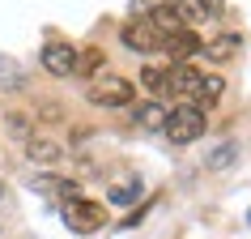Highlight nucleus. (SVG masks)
Segmentation results:
<instances>
[{
    "label": "nucleus",
    "mask_w": 251,
    "mask_h": 239,
    "mask_svg": "<svg viewBox=\"0 0 251 239\" xmlns=\"http://www.w3.org/2000/svg\"><path fill=\"white\" fill-rule=\"evenodd\" d=\"M85 98H90L94 107H128L136 98V86L128 77H115V73H98V77H90V86H85Z\"/></svg>",
    "instance_id": "obj_1"
},
{
    "label": "nucleus",
    "mask_w": 251,
    "mask_h": 239,
    "mask_svg": "<svg viewBox=\"0 0 251 239\" xmlns=\"http://www.w3.org/2000/svg\"><path fill=\"white\" fill-rule=\"evenodd\" d=\"M204 128H209V120H204L200 107H175V111H166V128L162 133L171 137L175 146H192V141L204 137Z\"/></svg>",
    "instance_id": "obj_2"
},
{
    "label": "nucleus",
    "mask_w": 251,
    "mask_h": 239,
    "mask_svg": "<svg viewBox=\"0 0 251 239\" xmlns=\"http://www.w3.org/2000/svg\"><path fill=\"white\" fill-rule=\"evenodd\" d=\"M60 213H64V226H68V231H77V235H94V231H102V226H106V205H102V201L77 197V201H68Z\"/></svg>",
    "instance_id": "obj_3"
},
{
    "label": "nucleus",
    "mask_w": 251,
    "mask_h": 239,
    "mask_svg": "<svg viewBox=\"0 0 251 239\" xmlns=\"http://www.w3.org/2000/svg\"><path fill=\"white\" fill-rule=\"evenodd\" d=\"M200 68H192V64H175V68H166V94H175L179 98V107H196V90H200Z\"/></svg>",
    "instance_id": "obj_4"
},
{
    "label": "nucleus",
    "mask_w": 251,
    "mask_h": 239,
    "mask_svg": "<svg viewBox=\"0 0 251 239\" xmlns=\"http://www.w3.org/2000/svg\"><path fill=\"white\" fill-rule=\"evenodd\" d=\"M119 39H124V47H128V52H162V34L153 26H149L145 17H128V22H124V26H119Z\"/></svg>",
    "instance_id": "obj_5"
},
{
    "label": "nucleus",
    "mask_w": 251,
    "mask_h": 239,
    "mask_svg": "<svg viewBox=\"0 0 251 239\" xmlns=\"http://www.w3.org/2000/svg\"><path fill=\"white\" fill-rule=\"evenodd\" d=\"M39 60H43V68L51 77H73L77 73V47L73 43H47L39 52Z\"/></svg>",
    "instance_id": "obj_6"
},
{
    "label": "nucleus",
    "mask_w": 251,
    "mask_h": 239,
    "mask_svg": "<svg viewBox=\"0 0 251 239\" xmlns=\"http://www.w3.org/2000/svg\"><path fill=\"white\" fill-rule=\"evenodd\" d=\"M200 47H204V43H200L196 30H179V34H171V39H162V52L171 56V64H192V60L200 56Z\"/></svg>",
    "instance_id": "obj_7"
},
{
    "label": "nucleus",
    "mask_w": 251,
    "mask_h": 239,
    "mask_svg": "<svg viewBox=\"0 0 251 239\" xmlns=\"http://www.w3.org/2000/svg\"><path fill=\"white\" fill-rule=\"evenodd\" d=\"M34 192H39V197H47V201H55V205H60V209H64L68 201H77L81 192H77V184H73V179H60V175H39V179H34Z\"/></svg>",
    "instance_id": "obj_8"
},
{
    "label": "nucleus",
    "mask_w": 251,
    "mask_h": 239,
    "mask_svg": "<svg viewBox=\"0 0 251 239\" xmlns=\"http://www.w3.org/2000/svg\"><path fill=\"white\" fill-rule=\"evenodd\" d=\"M171 9H175V17H179L183 30H200V26L213 22V9L204 4V0H171Z\"/></svg>",
    "instance_id": "obj_9"
},
{
    "label": "nucleus",
    "mask_w": 251,
    "mask_h": 239,
    "mask_svg": "<svg viewBox=\"0 0 251 239\" xmlns=\"http://www.w3.org/2000/svg\"><path fill=\"white\" fill-rule=\"evenodd\" d=\"M149 26L158 30L162 39H171V34H179V17H175V9H171V0H162V4H153V9H149V17H145Z\"/></svg>",
    "instance_id": "obj_10"
},
{
    "label": "nucleus",
    "mask_w": 251,
    "mask_h": 239,
    "mask_svg": "<svg viewBox=\"0 0 251 239\" xmlns=\"http://www.w3.org/2000/svg\"><path fill=\"white\" fill-rule=\"evenodd\" d=\"M132 120L145 128V133H162V128H166V107H162V103H141Z\"/></svg>",
    "instance_id": "obj_11"
},
{
    "label": "nucleus",
    "mask_w": 251,
    "mask_h": 239,
    "mask_svg": "<svg viewBox=\"0 0 251 239\" xmlns=\"http://www.w3.org/2000/svg\"><path fill=\"white\" fill-rule=\"evenodd\" d=\"M22 86H26V68L17 64L13 56H0V90H22Z\"/></svg>",
    "instance_id": "obj_12"
},
{
    "label": "nucleus",
    "mask_w": 251,
    "mask_h": 239,
    "mask_svg": "<svg viewBox=\"0 0 251 239\" xmlns=\"http://www.w3.org/2000/svg\"><path fill=\"white\" fill-rule=\"evenodd\" d=\"M238 47H243V39H238V34H222V39L204 43V47H200V56H209V60H217V64H222V60H230Z\"/></svg>",
    "instance_id": "obj_13"
},
{
    "label": "nucleus",
    "mask_w": 251,
    "mask_h": 239,
    "mask_svg": "<svg viewBox=\"0 0 251 239\" xmlns=\"http://www.w3.org/2000/svg\"><path fill=\"white\" fill-rule=\"evenodd\" d=\"M30 162H43V167H51V162L64 158V149L55 146V141H39V137H30V146H26Z\"/></svg>",
    "instance_id": "obj_14"
},
{
    "label": "nucleus",
    "mask_w": 251,
    "mask_h": 239,
    "mask_svg": "<svg viewBox=\"0 0 251 239\" xmlns=\"http://www.w3.org/2000/svg\"><path fill=\"white\" fill-rule=\"evenodd\" d=\"M222 90H226V81L204 73V77H200V90H196V107H200V111H204V107H213L217 98H222Z\"/></svg>",
    "instance_id": "obj_15"
},
{
    "label": "nucleus",
    "mask_w": 251,
    "mask_h": 239,
    "mask_svg": "<svg viewBox=\"0 0 251 239\" xmlns=\"http://www.w3.org/2000/svg\"><path fill=\"white\" fill-rule=\"evenodd\" d=\"M4 133H13L17 141H30V133H34V120H30L26 111H9V116H4Z\"/></svg>",
    "instance_id": "obj_16"
},
{
    "label": "nucleus",
    "mask_w": 251,
    "mask_h": 239,
    "mask_svg": "<svg viewBox=\"0 0 251 239\" xmlns=\"http://www.w3.org/2000/svg\"><path fill=\"white\" fill-rule=\"evenodd\" d=\"M102 60H106V56L98 52V47H81V52H77V73H81V77H94V73L102 68Z\"/></svg>",
    "instance_id": "obj_17"
},
{
    "label": "nucleus",
    "mask_w": 251,
    "mask_h": 239,
    "mask_svg": "<svg viewBox=\"0 0 251 239\" xmlns=\"http://www.w3.org/2000/svg\"><path fill=\"white\" fill-rule=\"evenodd\" d=\"M136 197H141V179H128V184H119V188H111V192H106V201H111V205H132Z\"/></svg>",
    "instance_id": "obj_18"
},
{
    "label": "nucleus",
    "mask_w": 251,
    "mask_h": 239,
    "mask_svg": "<svg viewBox=\"0 0 251 239\" xmlns=\"http://www.w3.org/2000/svg\"><path fill=\"white\" fill-rule=\"evenodd\" d=\"M234 154H238L234 141H222V146L209 154V171H222V167H230V162H234Z\"/></svg>",
    "instance_id": "obj_19"
},
{
    "label": "nucleus",
    "mask_w": 251,
    "mask_h": 239,
    "mask_svg": "<svg viewBox=\"0 0 251 239\" xmlns=\"http://www.w3.org/2000/svg\"><path fill=\"white\" fill-rule=\"evenodd\" d=\"M141 86L149 94H166V68H141Z\"/></svg>",
    "instance_id": "obj_20"
},
{
    "label": "nucleus",
    "mask_w": 251,
    "mask_h": 239,
    "mask_svg": "<svg viewBox=\"0 0 251 239\" xmlns=\"http://www.w3.org/2000/svg\"><path fill=\"white\" fill-rule=\"evenodd\" d=\"M204 4H209V9H213V13H217V9H222V0H204Z\"/></svg>",
    "instance_id": "obj_21"
},
{
    "label": "nucleus",
    "mask_w": 251,
    "mask_h": 239,
    "mask_svg": "<svg viewBox=\"0 0 251 239\" xmlns=\"http://www.w3.org/2000/svg\"><path fill=\"white\" fill-rule=\"evenodd\" d=\"M0 197H4V184H0Z\"/></svg>",
    "instance_id": "obj_22"
},
{
    "label": "nucleus",
    "mask_w": 251,
    "mask_h": 239,
    "mask_svg": "<svg viewBox=\"0 0 251 239\" xmlns=\"http://www.w3.org/2000/svg\"><path fill=\"white\" fill-rule=\"evenodd\" d=\"M0 226H4V222H0Z\"/></svg>",
    "instance_id": "obj_23"
}]
</instances>
